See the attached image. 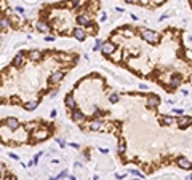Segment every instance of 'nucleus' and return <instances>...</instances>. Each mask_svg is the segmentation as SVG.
I'll list each match as a JSON object with an SVG mask.
<instances>
[{"label": "nucleus", "mask_w": 192, "mask_h": 180, "mask_svg": "<svg viewBox=\"0 0 192 180\" xmlns=\"http://www.w3.org/2000/svg\"><path fill=\"white\" fill-rule=\"evenodd\" d=\"M147 107L149 108H155L157 105L160 104V97L159 96H155V94H149V96H147Z\"/></svg>", "instance_id": "6"}, {"label": "nucleus", "mask_w": 192, "mask_h": 180, "mask_svg": "<svg viewBox=\"0 0 192 180\" xmlns=\"http://www.w3.org/2000/svg\"><path fill=\"white\" fill-rule=\"evenodd\" d=\"M117 100H119V94L117 93H112L111 96H109V102H111V104H115Z\"/></svg>", "instance_id": "20"}, {"label": "nucleus", "mask_w": 192, "mask_h": 180, "mask_svg": "<svg viewBox=\"0 0 192 180\" xmlns=\"http://www.w3.org/2000/svg\"><path fill=\"white\" fill-rule=\"evenodd\" d=\"M23 56H24L23 53H18V54H16L15 61H13V66H19V64L23 62Z\"/></svg>", "instance_id": "17"}, {"label": "nucleus", "mask_w": 192, "mask_h": 180, "mask_svg": "<svg viewBox=\"0 0 192 180\" xmlns=\"http://www.w3.org/2000/svg\"><path fill=\"white\" fill-rule=\"evenodd\" d=\"M66 107L69 110H75V100H74V96L72 94H67L66 96Z\"/></svg>", "instance_id": "11"}, {"label": "nucleus", "mask_w": 192, "mask_h": 180, "mask_svg": "<svg viewBox=\"0 0 192 180\" xmlns=\"http://www.w3.org/2000/svg\"><path fill=\"white\" fill-rule=\"evenodd\" d=\"M176 164H178V167L184 169V171H191L192 169V163L189 161V159H186L184 156H178L176 158Z\"/></svg>", "instance_id": "3"}, {"label": "nucleus", "mask_w": 192, "mask_h": 180, "mask_svg": "<svg viewBox=\"0 0 192 180\" xmlns=\"http://www.w3.org/2000/svg\"><path fill=\"white\" fill-rule=\"evenodd\" d=\"M77 21H78V24H80V26H87V27L93 24V21H91V19L88 18L87 15H83V16H78V18H77Z\"/></svg>", "instance_id": "9"}, {"label": "nucleus", "mask_w": 192, "mask_h": 180, "mask_svg": "<svg viewBox=\"0 0 192 180\" xmlns=\"http://www.w3.org/2000/svg\"><path fill=\"white\" fill-rule=\"evenodd\" d=\"M102 53H104V56H111V54H114L115 53V45L112 42H106L104 45H102V50H101Z\"/></svg>", "instance_id": "5"}, {"label": "nucleus", "mask_w": 192, "mask_h": 180, "mask_svg": "<svg viewBox=\"0 0 192 180\" xmlns=\"http://www.w3.org/2000/svg\"><path fill=\"white\" fill-rule=\"evenodd\" d=\"M101 128H102L101 121H93V123L90 124V131H101Z\"/></svg>", "instance_id": "16"}, {"label": "nucleus", "mask_w": 192, "mask_h": 180, "mask_svg": "<svg viewBox=\"0 0 192 180\" xmlns=\"http://www.w3.org/2000/svg\"><path fill=\"white\" fill-rule=\"evenodd\" d=\"M35 107H37V100H32V102H29L27 105H24V108H26V110H34Z\"/></svg>", "instance_id": "21"}, {"label": "nucleus", "mask_w": 192, "mask_h": 180, "mask_svg": "<svg viewBox=\"0 0 192 180\" xmlns=\"http://www.w3.org/2000/svg\"><path fill=\"white\" fill-rule=\"evenodd\" d=\"M37 29H39L40 32H43V33H45L47 30H48V27H47L45 22H37Z\"/></svg>", "instance_id": "19"}, {"label": "nucleus", "mask_w": 192, "mask_h": 180, "mask_svg": "<svg viewBox=\"0 0 192 180\" xmlns=\"http://www.w3.org/2000/svg\"><path fill=\"white\" fill-rule=\"evenodd\" d=\"M141 35H143V40H146V42L149 43H157V40H159V33L154 32V30H147V29H141Z\"/></svg>", "instance_id": "1"}, {"label": "nucleus", "mask_w": 192, "mask_h": 180, "mask_svg": "<svg viewBox=\"0 0 192 180\" xmlns=\"http://www.w3.org/2000/svg\"><path fill=\"white\" fill-rule=\"evenodd\" d=\"M6 126H8L10 129H16L19 126V121L16 120L15 117H10V118H6Z\"/></svg>", "instance_id": "10"}, {"label": "nucleus", "mask_w": 192, "mask_h": 180, "mask_svg": "<svg viewBox=\"0 0 192 180\" xmlns=\"http://www.w3.org/2000/svg\"><path fill=\"white\" fill-rule=\"evenodd\" d=\"M176 121H178V128L179 129H186L192 124V118L191 117H178Z\"/></svg>", "instance_id": "4"}, {"label": "nucleus", "mask_w": 192, "mask_h": 180, "mask_svg": "<svg viewBox=\"0 0 192 180\" xmlns=\"http://www.w3.org/2000/svg\"><path fill=\"white\" fill-rule=\"evenodd\" d=\"M102 45H104V43H102L99 38H96V40H95V46H93V50H95V51H98V50H102Z\"/></svg>", "instance_id": "18"}, {"label": "nucleus", "mask_w": 192, "mask_h": 180, "mask_svg": "<svg viewBox=\"0 0 192 180\" xmlns=\"http://www.w3.org/2000/svg\"><path fill=\"white\" fill-rule=\"evenodd\" d=\"M48 137V132L47 131H40V132H34V140L39 142L42 140V139H47Z\"/></svg>", "instance_id": "13"}, {"label": "nucleus", "mask_w": 192, "mask_h": 180, "mask_svg": "<svg viewBox=\"0 0 192 180\" xmlns=\"http://www.w3.org/2000/svg\"><path fill=\"white\" fill-rule=\"evenodd\" d=\"M71 117H72V120H74V121H80L82 118H83V113H82L80 110H77V108H75V110H72Z\"/></svg>", "instance_id": "15"}, {"label": "nucleus", "mask_w": 192, "mask_h": 180, "mask_svg": "<svg viewBox=\"0 0 192 180\" xmlns=\"http://www.w3.org/2000/svg\"><path fill=\"white\" fill-rule=\"evenodd\" d=\"M135 180H138V179H135Z\"/></svg>", "instance_id": "25"}, {"label": "nucleus", "mask_w": 192, "mask_h": 180, "mask_svg": "<svg viewBox=\"0 0 192 180\" xmlns=\"http://www.w3.org/2000/svg\"><path fill=\"white\" fill-rule=\"evenodd\" d=\"M45 40H47V42H53L54 38H53V37H45Z\"/></svg>", "instance_id": "23"}, {"label": "nucleus", "mask_w": 192, "mask_h": 180, "mask_svg": "<svg viewBox=\"0 0 192 180\" xmlns=\"http://www.w3.org/2000/svg\"><path fill=\"white\" fill-rule=\"evenodd\" d=\"M2 27H3V29L8 27V21H5V18H2Z\"/></svg>", "instance_id": "22"}, {"label": "nucleus", "mask_w": 192, "mask_h": 180, "mask_svg": "<svg viewBox=\"0 0 192 180\" xmlns=\"http://www.w3.org/2000/svg\"><path fill=\"white\" fill-rule=\"evenodd\" d=\"M174 120H176L174 117H163L162 120H160V124H162V126H170V124H173Z\"/></svg>", "instance_id": "14"}, {"label": "nucleus", "mask_w": 192, "mask_h": 180, "mask_svg": "<svg viewBox=\"0 0 192 180\" xmlns=\"http://www.w3.org/2000/svg\"><path fill=\"white\" fill-rule=\"evenodd\" d=\"M181 81H183V77H181L179 73H173V75H171V89L179 86Z\"/></svg>", "instance_id": "8"}, {"label": "nucleus", "mask_w": 192, "mask_h": 180, "mask_svg": "<svg viewBox=\"0 0 192 180\" xmlns=\"http://www.w3.org/2000/svg\"><path fill=\"white\" fill-rule=\"evenodd\" d=\"M64 75H66V72H64V70H58V72H53V73H51V77H50V80H48V84H50V86H53V84L59 83V81L64 78Z\"/></svg>", "instance_id": "2"}, {"label": "nucleus", "mask_w": 192, "mask_h": 180, "mask_svg": "<svg viewBox=\"0 0 192 180\" xmlns=\"http://www.w3.org/2000/svg\"><path fill=\"white\" fill-rule=\"evenodd\" d=\"M72 35H74L75 38L78 40V42H83V40L87 38V33L83 32V29H82V27H75V29L72 30Z\"/></svg>", "instance_id": "7"}, {"label": "nucleus", "mask_w": 192, "mask_h": 180, "mask_svg": "<svg viewBox=\"0 0 192 180\" xmlns=\"http://www.w3.org/2000/svg\"><path fill=\"white\" fill-rule=\"evenodd\" d=\"M125 2H126V3H135L136 0H125Z\"/></svg>", "instance_id": "24"}, {"label": "nucleus", "mask_w": 192, "mask_h": 180, "mask_svg": "<svg viewBox=\"0 0 192 180\" xmlns=\"http://www.w3.org/2000/svg\"><path fill=\"white\" fill-rule=\"evenodd\" d=\"M29 56H30V59L32 61H40L42 59V56H43V53L39 51V50H34V51H29Z\"/></svg>", "instance_id": "12"}]
</instances>
